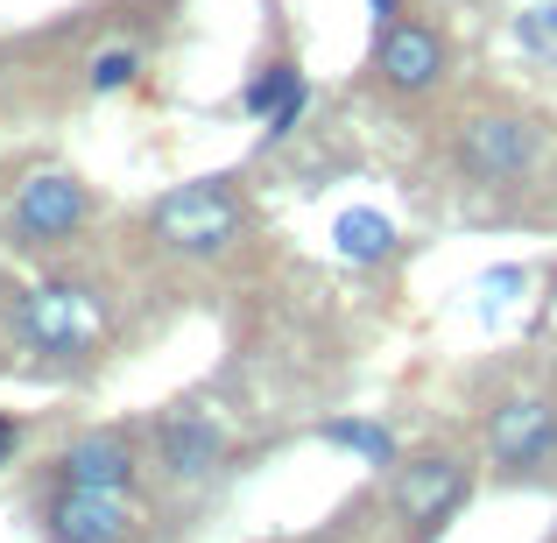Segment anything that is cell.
I'll return each mask as SVG.
<instances>
[{
  "instance_id": "obj_1",
  "label": "cell",
  "mask_w": 557,
  "mask_h": 543,
  "mask_svg": "<svg viewBox=\"0 0 557 543\" xmlns=\"http://www.w3.org/2000/svg\"><path fill=\"white\" fill-rule=\"evenodd\" d=\"M8 325H14V340H22L28 354L85 360L99 340H107V304H99V289H85V283H36V289L14 297Z\"/></svg>"
},
{
  "instance_id": "obj_2",
  "label": "cell",
  "mask_w": 557,
  "mask_h": 543,
  "mask_svg": "<svg viewBox=\"0 0 557 543\" xmlns=\"http://www.w3.org/2000/svg\"><path fill=\"white\" fill-rule=\"evenodd\" d=\"M149 233L170 255H219L240 233V198H233L226 177H190L149 205Z\"/></svg>"
},
{
  "instance_id": "obj_3",
  "label": "cell",
  "mask_w": 557,
  "mask_h": 543,
  "mask_svg": "<svg viewBox=\"0 0 557 543\" xmlns=\"http://www.w3.org/2000/svg\"><path fill=\"white\" fill-rule=\"evenodd\" d=\"M85 212H92V198H85V184L71 170H36L8 205V233H14V247L42 255V247H64L85 226Z\"/></svg>"
},
{
  "instance_id": "obj_4",
  "label": "cell",
  "mask_w": 557,
  "mask_h": 543,
  "mask_svg": "<svg viewBox=\"0 0 557 543\" xmlns=\"http://www.w3.org/2000/svg\"><path fill=\"white\" fill-rule=\"evenodd\" d=\"M42 530H50V543H127L135 536V502L121 488H64L57 480Z\"/></svg>"
},
{
  "instance_id": "obj_5",
  "label": "cell",
  "mask_w": 557,
  "mask_h": 543,
  "mask_svg": "<svg viewBox=\"0 0 557 543\" xmlns=\"http://www.w3.org/2000/svg\"><path fill=\"white\" fill-rule=\"evenodd\" d=\"M374 71L388 92H431L445 78V36L417 14H395L374 28Z\"/></svg>"
},
{
  "instance_id": "obj_6",
  "label": "cell",
  "mask_w": 557,
  "mask_h": 543,
  "mask_svg": "<svg viewBox=\"0 0 557 543\" xmlns=\"http://www.w3.org/2000/svg\"><path fill=\"white\" fill-rule=\"evenodd\" d=\"M466 502V466L445 459V452H431V459H409L395 466V508L409 516V530L431 543L437 530L451 522V508Z\"/></svg>"
},
{
  "instance_id": "obj_7",
  "label": "cell",
  "mask_w": 557,
  "mask_h": 543,
  "mask_svg": "<svg viewBox=\"0 0 557 543\" xmlns=\"http://www.w3.org/2000/svg\"><path fill=\"white\" fill-rule=\"evenodd\" d=\"M530 156H536V135L516 121V113H480V121L459 127V163H466V177H480V184L522 177Z\"/></svg>"
},
{
  "instance_id": "obj_8",
  "label": "cell",
  "mask_w": 557,
  "mask_h": 543,
  "mask_svg": "<svg viewBox=\"0 0 557 543\" xmlns=\"http://www.w3.org/2000/svg\"><path fill=\"white\" fill-rule=\"evenodd\" d=\"M219 459H226L219 417H205V409H170V417H156V466H163L170 480H205Z\"/></svg>"
},
{
  "instance_id": "obj_9",
  "label": "cell",
  "mask_w": 557,
  "mask_h": 543,
  "mask_svg": "<svg viewBox=\"0 0 557 543\" xmlns=\"http://www.w3.org/2000/svg\"><path fill=\"white\" fill-rule=\"evenodd\" d=\"M487 452L502 466H536L557 452V403L550 395H516V403L494 409L487 423Z\"/></svg>"
},
{
  "instance_id": "obj_10",
  "label": "cell",
  "mask_w": 557,
  "mask_h": 543,
  "mask_svg": "<svg viewBox=\"0 0 557 543\" xmlns=\"http://www.w3.org/2000/svg\"><path fill=\"white\" fill-rule=\"evenodd\" d=\"M135 473H141L135 445L113 437V431H85V437H71V445L57 452V480H64V488H121L127 494Z\"/></svg>"
},
{
  "instance_id": "obj_11",
  "label": "cell",
  "mask_w": 557,
  "mask_h": 543,
  "mask_svg": "<svg viewBox=\"0 0 557 543\" xmlns=\"http://www.w3.org/2000/svg\"><path fill=\"white\" fill-rule=\"evenodd\" d=\"M332 247H339L346 261H381L395 247V226L374 205H354V212H339V226H332Z\"/></svg>"
},
{
  "instance_id": "obj_12",
  "label": "cell",
  "mask_w": 557,
  "mask_h": 543,
  "mask_svg": "<svg viewBox=\"0 0 557 543\" xmlns=\"http://www.w3.org/2000/svg\"><path fill=\"white\" fill-rule=\"evenodd\" d=\"M318 437L339 445V452H354V459L374 466V473H381V466H395V437H388V423H374V417H332Z\"/></svg>"
},
{
  "instance_id": "obj_13",
  "label": "cell",
  "mask_w": 557,
  "mask_h": 543,
  "mask_svg": "<svg viewBox=\"0 0 557 543\" xmlns=\"http://www.w3.org/2000/svg\"><path fill=\"white\" fill-rule=\"evenodd\" d=\"M297 85H304V71H297V64H283V57H275V64H261L255 78L240 85V113H247V121H269V113L283 107V99L297 92Z\"/></svg>"
},
{
  "instance_id": "obj_14",
  "label": "cell",
  "mask_w": 557,
  "mask_h": 543,
  "mask_svg": "<svg viewBox=\"0 0 557 543\" xmlns=\"http://www.w3.org/2000/svg\"><path fill=\"white\" fill-rule=\"evenodd\" d=\"M516 50L536 57V64H557V0L516 8Z\"/></svg>"
},
{
  "instance_id": "obj_15",
  "label": "cell",
  "mask_w": 557,
  "mask_h": 543,
  "mask_svg": "<svg viewBox=\"0 0 557 543\" xmlns=\"http://www.w3.org/2000/svg\"><path fill=\"white\" fill-rule=\"evenodd\" d=\"M135 71H141L135 50H99L92 71H85V85H92V92H121V85H135Z\"/></svg>"
},
{
  "instance_id": "obj_16",
  "label": "cell",
  "mask_w": 557,
  "mask_h": 543,
  "mask_svg": "<svg viewBox=\"0 0 557 543\" xmlns=\"http://www.w3.org/2000/svg\"><path fill=\"white\" fill-rule=\"evenodd\" d=\"M304 113H311V85H297V92H289L283 107H275L269 121H261V135H269V141H289V135H297V121H304Z\"/></svg>"
},
{
  "instance_id": "obj_17",
  "label": "cell",
  "mask_w": 557,
  "mask_h": 543,
  "mask_svg": "<svg viewBox=\"0 0 557 543\" xmlns=\"http://www.w3.org/2000/svg\"><path fill=\"white\" fill-rule=\"evenodd\" d=\"M14 452H22V417L0 409V466H14Z\"/></svg>"
},
{
  "instance_id": "obj_18",
  "label": "cell",
  "mask_w": 557,
  "mask_h": 543,
  "mask_svg": "<svg viewBox=\"0 0 557 543\" xmlns=\"http://www.w3.org/2000/svg\"><path fill=\"white\" fill-rule=\"evenodd\" d=\"M368 8H374V28H381V22H395V14H403V0H368Z\"/></svg>"
}]
</instances>
